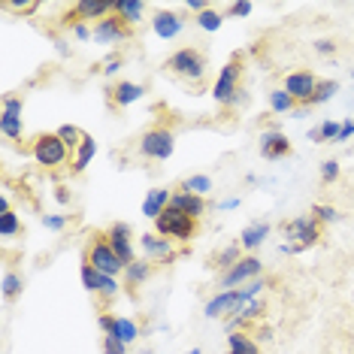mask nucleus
Masks as SVG:
<instances>
[{
	"label": "nucleus",
	"mask_w": 354,
	"mask_h": 354,
	"mask_svg": "<svg viewBox=\"0 0 354 354\" xmlns=\"http://www.w3.org/2000/svg\"><path fill=\"white\" fill-rule=\"evenodd\" d=\"M321 230H324V224H321L315 215H297V218L285 221L281 224V236L288 239L285 245H281V252L288 254H300L306 248H312L321 239Z\"/></svg>",
	"instance_id": "obj_1"
},
{
	"label": "nucleus",
	"mask_w": 354,
	"mask_h": 354,
	"mask_svg": "<svg viewBox=\"0 0 354 354\" xmlns=\"http://www.w3.org/2000/svg\"><path fill=\"white\" fill-rule=\"evenodd\" d=\"M206 52L197 49V46H185V49H179L176 55H170L164 64V70L176 79H185V82H200V79L206 76Z\"/></svg>",
	"instance_id": "obj_2"
},
{
	"label": "nucleus",
	"mask_w": 354,
	"mask_h": 354,
	"mask_svg": "<svg viewBox=\"0 0 354 354\" xmlns=\"http://www.w3.org/2000/svg\"><path fill=\"white\" fill-rule=\"evenodd\" d=\"M243 58L239 55H233V58L221 67V73L218 79H215V85H212V97L215 103H221V106H236L239 103V94H243Z\"/></svg>",
	"instance_id": "obj_3"
},
{
	"label": "nucleus",
	"mask_w": 354,
	"mask_h": 354,
	"mask_svg": "<svg viewBox=\"0 0 354 354\" xmlns=\"http://www.w3.org/2000/svg\"><path fill=\"white\" fill-rule=\"evenodd\" d=\"M82 261L85 263H91L97 272H103V276H124V263L118 261V254L112 252V245H109V239H106V230L103 233H94L91 239H88V245H85V254H82Z\"/></svg>",
	"instance_id": "obj_4"
},
{
	"label": "nucleus",
	"mask_w": 354,
	"mask_h": 354,
	"mask_svg": "<svg viewBox=\"0 0 354 354\" xmlns=\"http://www.w3.org/2000/svg\"><path fill=\"white\" fill-rule=\"evenodd\" d=\"M197 230H200V221L173 206H167L155 218V233H160L167 239H176V243H191L197 236Z\"/></svg>",
	"instance_id": "obj_5"
},
{
	"label": "nucleus",
	"mask_w": 354,
	"mask_h": 354,
	"mask_svg": "<svg viewBox=\"0 0 354 354\" xmlns=\"http://www.w3.org/2000/svg\"><path fill=\"white\" fill-rule=\"evenodd\" d=\"M30 155H34V160L39 167H46V170H58V167L70 164V149L58 133H39L37 140L30 142Z\"/></svg>",
	"instance_id": "obj_6"
},
{
	"label": "nucleus",
	"mask_w": 354,
	"mask_h": 354,
	"mask_svg": "<svg viewBox=\"0 0 354 354\" xmlns=\"http://www.w3.org/2000/svg\"><path fill=\"white\" fill-rule=\"evenodd\" d=\"M176 149V136L170 127L158 124V127H149L146 133L140 136V155L149 158V160H167Z\"/></svg>",
	"instance_id": "obj_7"
},
{
	"label": "nucleus",
	"mask_w": 354,
	"mask_h": 354,
	"mask_svg": "<svg viewBox=\"0 0 354 354\" xmlns=\"http://www.w3.org/2000/svg\"><path fill=\"white\" fill-rule=\"evenodd\" d=\"M106 239H109L112 252L118 254V261H122L124 267H131L133 261H140V257H136V245H133V230H131V224H127V221L109 224V227H106Z\"/></svg>",
	"instance_id": "obj_8"
},
{
	"label": "nucleus",
	"mask_w": 354,
	"mask_h": 354,
	"mask_svg": "<svg viewBox=\"0 0 354 354\" xmlns=\"http://www.w3.org/2000/svg\"><path fill=\"white\" fill-rule=\"evenodd\" d=\"M261 270H263V263L257 261L254 254H245L243 261L236 263V267H230L227 272H221L218 285H221V288H227V291H236L239 285H248V281L261 279Z\"/></svg>",
	"instance_id": "obj_9"
},
{
	"label": "nucleus",
	"mask_w": 354,
	"mask_h": 354,
	"mask_svg": "<svg viewBox=\"0 0 354 354\" xmlns=\"http://www.w3.org/2000/svg\"><path fill=\"white\" fill-rule=\"evenodd\" d=\"M318 82H321V79L312 73V70H297V73L285 76V85H281V88H285V91L297 100V106H309V100H312V94H315Z\"/></svg>",
	"instance_id": "obj_10"
},
{
	"label": "nucleus",
	"mask_w": 354,
	"mask_h": 354,
	"mask_svg": "<svg viewBox=\"0 0 354 354\" xmlns=\"http://www.w3.org/2000/svg\"><path fill=\"white\" fill-rule=\"evenodd\" d=\"M245 306L243 300V291H221V294H215L212 300H206L203 306V315L206 318H233V315H239V309Z\"/></svg>",
	"instance_id": "obj_11"
},
{
	"label": "nucleus",
	"mask_w": 354,
	"mask_h": 354,
	"mask_svg": "<svg viewBox=\"0 0 354 354\" xmlns=\"http://www.w3.org/2000/svg\"><path fill=\"white\" fill-rule=\"evenodd\" d=\"M140 248H142V254H146L151 263H170V261L179 257V252L173 248V239L160 236V233H142Z\"/></svg>",
	"instance_id": "obj_12"
},
{
	"label": "nucleus",
	"mask_w": 354,
	"mask_h": 354,
	"mask_svg": "<svg viewBox=\"0 0 354 354\" xmlns=\"http://www.w3.org/2000/svg\"><path fill=\"white\" fill-rule=\"evenodd\" d=\"M131 37H133V28L127 25L124 19H118L115 12L94 25V39H97V43H127Z\"/></svg>",
	"instance_id": "obj_13"
},
{
	"label": "nucleus",
	"mask_w": 354,
	"mask_h": 354,
	"mask_svg": "<svg viewBox=\"0 0 354 354\" xmlns=\"http://www.w3.org/2000/svg\"><path fill=\"white\" fill-rule=\"evenodd\" d=\"M115 10V3H106V0H79L73 3V12H70V19L73 21H103L106 15H112Z\"/></svg>",
	"instance_id": "obj_14"
},
{
	"label": "nucleus",
	"mask_w": 354,
	"mask_h": 354,
	"mask_svg": "<svg viewBox=\"0 0 354 354\" xmlns=\"http://www.w3.org/2000/svg\"><path fill=\"white\" fill-rule=\"evenodd\" d=\"M170 206L179 209V212H185V215H191V218H197V221L206 215V197H197V194H191V191H182V188L173 191Z\"/></svg>",
	"instance_id": "obj_15"
},
{
	"label": "nucleus",
	"mask_w": 354,
	"mask_h": 354,
	"mask_svg": "<svg viewBox=\"0 0 354 354\" xmlns=\"http://www.w3.org/2000/svg\"><path fill=\"white\" fill-rule=\"evenodd\" d=\"M182 28H185L182 15H179V12H170V10H160V12H155V19H151V30H155L160 39L179 37Z\"/></svg>",
	"instance_id": "obj_16"
},
{
	"label": "nucleus",
	"mask_w": 354,
	"mask_h": 354,
	"mask_svg": "<svg viewBox=\"0 0 354 354\" xmlns=\"http://www.w3.org/2000/svg\"><path fill=\"white\" fill-rule=\"evenodd\" d=\"M261 155L267 160H279L285 155H291V142L281 131H267L261 136Z\"/></svg>",
	"instance_id": "obj_17"
},
{
	"label": "nucleus",
	"mask_w": 354,
	"mask_h": 354,
	"mask_svg": "<svg viewBox=\"0 0 354 354\" xmlns=\"http://www.w3.org/2000/svg\"><path fill=\"white\" fill-rule=\"evenodd\" d=\"M142 94H146V88L136 85V82H115L109 88V103L122 109V106H131V103H136Z\"/></svg>",
	"instance_id": "obj_18"
},
{
	"label": "nucleus",
	"mask_w": 354,
	"mask_h": 354,
	"mask_svg": "<svg viewBox=\"0 0 354 354\" xmlns=\"http://www.w3.org/2000/svg\"><path fill=\"white\" fill-rule=\"evenodd\" d=\"M170 200H173V191H167V188H151V191H149V197L142 200V215L155 221L158 215L164 212L167 206H170Z\"/></svg>",
	"instance_id": "obj_19"
},
{
	"label": "nucleus",
	"mask_w": 354,
	"mask_h": 354,
	"mask_svg": "<svg viewBox=\"0 0 354 354\" xmlns=\"http://www.w3.org/2000/svg\"><path fill=\"white\" fill-rule=\"evenodd\" d=\"M151 272H155V263L151 261H133L131 267L124 270V288L127 291H136V288L142 285V281H149L151 279Z\"/></svg>",
	"instance_id": "obj_20"
},
{
	"label": "nucleus",
	"mask_w": 354,
	"mask_h": 354,
	"mask_svg": "<svg viewBox=\"0 0 354 354\" xmlns=\"http://www.w3.org/2000/svg\"><path fill=\"white\" fill-rule=\"evenodd\" d=\"M267 236H270V224L267 221H254V224H248V227L239 233V245H243L245 252H254V248L263 245V239Z\"/></svg>",
	"instance_id": "obj_21"
},
{
	"label": "nucleus",
	"mask_w": 354,
	"mask_h": 354,
	"mask_svg": "<svg viewBox=\"0 0 354 354\" xmlns=\"http://www.w3.org/2000/svg\"><path fill=\"white\" fill-rule=\"evenodd\" d=\"M112 12H115L118 19H124L127 25L133 28V25H140L142 15H146V3H142V0H118Z\"/></svg>",
	"instance_id": "obj_22"
},
{
	"label": "nucleus",
	"mask_w": 354,
	"mask_h": 354,
	"mask_svg": "<svg viewBox=\"0 0 354 354\" xmlns=\"http://www.w3.org/2000/svg\"><path fill=\"white\" fill-rule=\"evenodd\" d=\"M243 245L239 243H233V245H227V248H221L218 254L212 257V270H218V272H227L230 267H236L239 261H243Z\"/></svg>",
	"instance_id": "obj_23"
},
{
	"label": "nucleus",
	"mask_w": 354,
	"mask_h": 354,
	"mask_svg": "<svg viewBox=\"0 0 354 354\" xmlns=\"http://www.w3.org/2000/svg\"><path fill=\"white\" fill-rule=\"evenodd\" d=\"M227 354H261V345L243 330H233L227 336Z\"/></svg>",
	"instance_id": "obj_24"
},
{
	"label": "nucleus",
	"mask_w": 354,
	"mask_h": 354,
	"mask_svg": "<svg viewBox=\"0 0 354 354\" xmlns=\"http://www.w3.org/2000/svg\"><path fill=\"white\" fill-rule=\"evenodd\" d=\"M94 151H97V142H94V136H85L82 146L73 151V173H85V167L94 160Z\"/></svg>",
	"instance_id": "obj_25"
},
{
	"label": "nucleus",
	"mask_w": 354,
	"mask_h": 354,
	"mask_svg": "<svg viewBox=\"0 0 354 354\" xmlns=\"http://www.w3.org/2000/svg\"><path fill=\"white\" fill-rule=\"evenodd\" d=\"M270 109L276 112V115H285V112L297 109V100L285 91V88H276V91H270Z\"/></svg>",
	"instance_id": "obj_26"
},
{
	"label": "nucleus",
	"mask_w": 354,
	"mask_h": 354,
	"mask_svg": "<svg viewBox=\"0 0 354 354\" xmlns=\"http://www.w3.org/2000/svg\"><path fill=\"white\" fill-rule=\"evenodd\" d=\"M109 336H118L124 345H131V342H136V336H140V327H136V321H131V318H115V330H112Z\"/></svg>",
	"instance_id": "obj_27"
},
{
	"label": "nucleus",
	"mask_w": 354,
	"mask_h": 354,
	"mask_svg": "<svg viewBox=\"0 0 354 354\" xmlns=\"http://www.w3.org/2000/svg\"><path fill=\"white\" fill-rule=\"evenodd\" d=\"M182 191H191V194H197V197H206L209 191H212V179L209 176H188L182 185H179Z\"/></svg>",
	"instance_id": "obj_28"
},
{
	"label": "nucleus",
	"mask_w": 354,
	"mask_h": 354,
	"mask_svg": "<svg viewBox=\"0 0 354 354\" xmlns=\"http://www.w3.org/2000/svg\"><path fill=\"white\" fill-rule=\"evenodd\" d=\"M94 297H97L100 303H109V300H115V297H118V279H115V276H103V272H100V281H97V294H94Z\"/></svg>",
	"instance_id": "obj_29"
},
{
	"label": "nucleus",
	"mask_w": 354,
	"mask_h": 354,
	"mask_svg": "<svg viewBox=\"0 0 354 354\" xmlns=\"http://www.w3.org/2000/svg\"><path fill=\"white\" fill-rule=\"evenodd\" d=\"M55 133H58L61 140L67 142V149H70V151H76L79 146H82V140L88 136V133H82V131H79L76 124H61V127H58V131H55Z\"/></svg>",
	"instance_id": "obj_30"
},
{
	"label": "nucleus",
	"mask_w": 354,
	"mask_h": 354,
	"mask_svg": "<svg viewBox=\"0 0 354 354\" xmlns=\"http://www.w3.org/2000/svg\"><path fill=\"white\" fill-rule=\"evenodd\" d=\"M339 91V82H333V79H321L318 88H315V94H312V100H309V106H318V103H327L333 94Z\"/></svg>",
	"instance_id": "obj_31"
},
{
	"label": "nucleus",
	"mask_w": 354,
	"mask_h": 354,
	"mask_svg": "<svg viewBox=\"0 0 354 354\" xmlns=\"http://www.w3.org/2000/svg\"><path fill=\"white\" fill-rule=\"evenodd\" d=\"M0 131H3L6 140H21V133H25V124H21L19 115H0Z\"/></svg>",
	"instance_id": "obj_32"
},
{
	"label": "nucleus",
	"mask_w": 354,
	"mask_h": 354,
	"mask_svg": "<svg viewBox=\"0 0 354 354\" xmlns=\"http://www.w3.org/2000/svg\"><path fill=\"white\" fill-rule=\"evenodd\" d=\"M21 288H25V281H21L19 272H6V276H3V297H6V300L19 297Z\"/></svg>",
	"instance_id": "obj_33"
},
{
	"label": "nucleus",
	"mask_w": 354,
	"mask_h": 354,
	"mask_svg": "<svg viewBox=\"0 0 354 354\" xmlns=\"http://www.w3.org/2000/svg\"><path fill=\"white\" fill-rule=\"evenodd\" d=\"M79 276H82V285H85V291L97 294V281H100V272L94 270L91 263H85V261H82V270H79Z\"/></svg>",
	"instance_id": "obj_34"
},
{
	"label": "nucleus",
	"mask_w": 354,
	"mask_h": 354,
	"mask_svg": "<svg viewBox=\"0 0 354 354\" xmlns=\"http://www.w3.org/2000/svg\"><path fill=\"white\" fill-rule=\"evenodd\" d=\"M21 230V224H19V215L15 212H6V215H0V236H15V233Z\"/></svg>",
	"instance_id": "obj_35"
},
{
	"label": "nucleus",
	"mask_w": 354,
	"mask_h": 354,
	"mask_svg": "<svg viewBox=\"0 0 354 354\" xmlns=\"http://www.w3.org/2000/svg\"><path fill=\"white\" fill-rule=\"evenodd\" d=\"M221 21H224V15L218 10H206L203 15H197V25L203 28V30H218Z\"/></svg>",
	"instance_id": "obj_36"
},
{
	"label": "nucleus",
	"mask_w": 354,
	"mask_h": 354,
	"mask_svg": "<svg viewBox=\"0 0 354 354\" xmlns=\"http://www.w3.org/2000/svg\"><path fill=\"white\" fill-rule=\"evenodd\" d=\"M336 179H339V160H324V164H321V182L324 185H333Z\"/></svg>",
	"instance_id": "obj_37"
},
{
	"label": "nucleus",
	"mask_w": 354,
	"mask_h": 354,
	"mask_svg": "<svg viewBox=\"0 0 354 354\" xmlns=\"http://www.w3.org/2000/svg\"><path fill=\"white\" fill-rule=\"evenodd\" d=\"M100 351H103V354H127V345L118 339V336H103Z\"/></svg>",
	"instance_id": "obj_38"
},
{
	"label": "nucleus",
	"mask_w": 354,
	"mask_h": 354,
	"mask_svg": "<svg viewBox=\"0 0 354 354\" xmlns=\"http://www.w3.org/2000/svg\"><path fill=\"white\" fill-rule=\"evenodd\" d=\"M312 215L321 221V224H330L339 218V212H336V206H312Z\"/></svg>",
	"instance_id": "obj_39"
},
{
	"label": "nucleus",
	"mask_w": 354,
	"mask_h": 354,
	"mask_svg": "<svg viewBox=\"0 0 354 354\" xmlns=\"http://www.w3.org/2000/svg\"><path fill=\"white\" fill-rule=\"evenodd\" d=\"M321 131V142H330V140H339V131H342V124L339 122H324L318 127Z\"/></svg>",
	"instance_id": "obj_40"
},
{
	"label": "nucleus",
	"mask_w": 354,
	"mask_h": 354,
	"mask_svg": "<svg viewBox=\"0 0 354 354\" xmlns=\"http://www.w3.org/2000/svg\"><path fill=\"white\" fill-rule=\"evenodd\" d=\"M21 109H25V100L21 97H3V115H19L21 118Z\"/></svg>",
	"instance_id": "obj_41"
},
{
	"label": "nucleus",
	"mask_w": 354,
	"mask_h": 354,
	"mask_svg": "<svg viewBox=\"0 0 354 354\" xmlns=\"http://www.w3.org/2000/svg\"><path fill=\"white\" fill-rule=\"evenodd\" d=\"M263 288H267V285H263V281H261V279H254V281H248V285H245V288H239V291H243V300H245V303H252V300H254V297H257V294H261V291H263Z\"/></svg>",
	"instance_id": "obj_42"
},
{
	"label": "nucleus",
	"mask_w": 354,
	"mask_h": 354,
	"mask_svg": "<svg viewBox=\"0 0 354 354\" xmlns=\"http://www.w3.org/2000/svg\"><path fill=\"white\" fill-rule=\"evenodd\" d=\"M67 215H43V227L46 230H64L67 227Z\"/></svg>",
	"instance_id": "obj_43"
},
{
	"label": "nucleus",
	"mask_w": 354,
	"mask_h": 354,
	"mask_svg": "<svg viewBox=\"0 0 354 354\" xmlns=\"http://www.w3.org/2000/svg\"><path fill=\"white\" fill-rule=\"evenodd\" d=\"M122 64H124V61H122V55H112V58H109L106 64H103V70H100V73L106 76V79H112V76L118 73V70H122Z\"/></svg>",
	"instance_id": "obj_44"
},
{
	"label": "nucleus",
	"mask_w": 354,
	"mask_h": 354,
	"mask_svg": "<svg viewBox=\"0 0 354 354\" xmlns=\"http://www.w3.org/2000/svg\"><path fill=\"white\" fill-rule=\"evenodd\" d=\"M115 318H118V315H109V312H103V315L97 318V327L103 330V336H109L112 330H115Z\"/></svg>",
	"instance_id": "obj_45"
},
{
	"label": "nucleus",
	"mask_w": 354,
	"mask_h": 354,
	"mask_svg": "<svg viewBox=\"0 0 354 354\" xmlns=\"http://www.w3.org/2000/svg\"><path fill=\"white\" fill-rule=\"evenodd\" d=\"M252 10H254V6L245 3V0H243V3H230V6H227V12L236 15V19H245V15H252Z\"/></svg>",
	"instance_id": "obj_46"
},
{
	"label": "nucleus",
	"mask_w": 354,
	"mask_h": 354,
	"mask_svg": "<svg viewBox=\"0 0 354 354\" xmlns=\"http://www.w3.org/2000/svg\"><path fill=\"white\" fill-rule=\"evenodd\" d=\"M73 37L76 39H91L94 37V28H88L85 21H73Z\"/></svg>",
	"instance_id": "obj_47"
},
{
	"label": "nucleus",
	"mask_w": 354,
	"mask_h": 354,
	"mask_svg": "<svg viewBox=\"0 0 354 354\" xmlns=\"http://www.w3.org/2000/svg\"><path fill=\"white\" fill-rule=\"evenodd\" d=\"M312 46H315L318 55H333V52H336V43H333V39H315Z\"/></svg>",
	"instance_id": "obj_48"
},
{
	"label": "nucleus",
	"mask_w": 354,
	"mask_h": 354,
	"mask_svg": "<svg viewBox=\"0 0 354 354\" xmlns=\"http://www.w3.org/2000/svg\"><path fill=\"white\" fill-rule=\"evenodd\" d=\"M188 10H191V12H197V15H203L206 10H212V6H209L206 0H188Z\"/></svg>",
	"instance_id": "obj_49"
},
{
	"label": "nucleus",
	"mask_w": 354,
	"mask_h": 354,
	"mask_svg": "<svg viewBox=\"0 0 354 354\" xmlns=\"http://www.w3.org/2000/svg\"><path fill=\"white\" fill-rule=\"evenodd\" d=\"M354 131H351V122H342V131H339V140L336 142H345V140H351Z\"/></svg>",
	"instance_id": "obj_50"
},
{
	"label": "nucleus",
	"mask_w": 354,
	"mask_h": 354,
	"mask_svg": "<svg viewBox=\"0 0 354 354\" xmlns=\"http://www.w3.org/2000/svg\"><path fill=\"white\" fill-rule=\"evenodd\" d=\"M6 212H10V197L0 194V215H6Z\"/></svg>",
	"instance_id": "obj_51"
},
{
	"label": "nucleus",
	"mask_w": 354,
	"mask_h": 354,
	"mask_svg": "<svg viewBox=\"0 0 354 354\" xmlns=\"http://www.w3.org/2000/svg\"><path fill=\"white\" fill-rule=\"evenodd\" d=\"M239 206V197H230V200H224L221 209H236Z\"/></svg>",
	"instance_id": "obj_52"
},
{
	"label": "nucleus",
	"mask_w": 354,
	"mask_h": 354,
	"mask_svg": "<svg viewBox=\"0 0 354 354\" xmlns=\"http://www.w3.org/2000/svg\"><path fill=\"white\" fill-rule=\"evenodd\" d=\"M309 140L312 142H321V131H318V127H315V131H309Z\"/></svg>",
	"instance_id": "obj_53"
},
{
	"label": "nucleus",
	"mask_w": 354,
	"mask_h": 354,
	"mask_svg": "<svg viewBox=\"0 0 354 354\" xmlns=\"http://www.w3.org/2000/svg\"><path fill=\"white\" fill-rule=\"evenodd\" d=\"M188 354H200V348H191V351H188Z\"/></svg>",
	"instance_id": "obj_54"
},
{
	"label": "nucleus",
	"mask_w": 354,
	"mask_h": 354,
	"mask_svg": "<svg viewBox=\"0 0 354 354\" xmlns=\"http://www.w3.org/2000/svg\"><path fill=\"white\" fill-rule=\"evenodd\" d=\"M351 131H354V122H351Z\"/></svg>",
	"instance_id": "obj_55"
},
{
	"label": "nucleus",
	"mask_w": 354,
	"mask_h": 354,
	"mask_svg": "<svg viewBox=\"0 0 354 354\" xmlns=\"http://www.w3.org/2000/svg\"><path fill=\"white\" fill-rule=\"evenodd\" d=\"M146 354H151V351H146Z\"/></svg>",
	"instance_id": "obj_56"
},
{
	"label": "nucleus",
	"mask_w": 354,
	"mask_h": 354,
	"mask_svg": "<svg viewBox=\"0 0 354 354\" xmlns=\"http://www.w3.org/2000/svg\"><path fill=\"white\" fill-rule=\"evenodd\" d=\"M351 76H354V73H351Z\"/></svg>",
	"instance_id": "obj_57"
}]
</instances>
